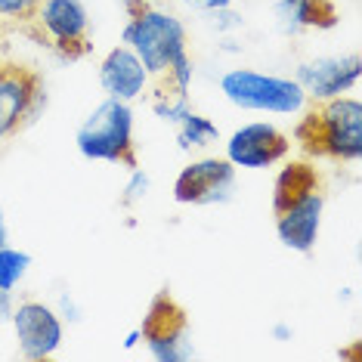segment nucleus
Returning <instances> with one entry per match:
<instances>
[{"label":"nucleus","mask_w":362,"mask_h":362,"mask_svg":"<svg viewBox=\"0 0 362 362\" xmlns=\"http://www.w3.org/2000/svg\"><path fill=\"white\" fill-rule=\"evenodd\" d=\"M13 332L19 341V353L25 359H50L56 350L62 347V319L53 307L40 300H22L19 307H13Z\"/></svg>","instance_id":"1a4fd4ad"},{"label":"nucleus","mask_w":362,"mask_h":362,"mask_svg":"<svg viewBox=\"0 0 362 362\" xmlns=\"http://www.w3.org/2000/svg\"><path fill=\"white\" fill-rule=\"evenodd\" d=\"M139 334H143L152 359L158 362H186L195 356L192 334H189V316L168 288L152 298L149 310L143 316V325H139Z\"/></svg>","instance_id":"39448f33"},{"label":"nucleus","mask_w":362,"mask_h":362,"mask_svg":"<svg viewBox=\"0 0 362 362\" xmlns=\"http://www.w3.org/2000/svg\"><path fill=\"white\" fill-rule=\"evenodd\" d=\"M192 75H195V65L189 59V53L177 56L174 62H170V69L164 71L161 78H168V87H174L177 93H189V87H192Z\"/></svg>","instance_id":"6ab92c4d"},{"label":"nucleus","mask_w":362,"mask_h":362,"mask_svg":"<svg viewBox=\"0 0 362 362\" xmlns=\"http://www.w3.org/2000/svg\"><path fill=\"white\" fill-rule=\"evenodd\" d=\"M273 337H276V341H291V337H294V332H291V325H285V322H279V325H273Z\"/></svg>","instance_id":"a878e982"},{"label":"nucleus","mask_w":362,"mask_h":362,"mask_svg":"<svg viewBox=\"0 0 362 362\" xmlns=\"http://www.w3.org/2000/svg\"><path fill=\"white\" fill-rule=\"evenodd\" d=\"M28 267H31V254L16 251V248H10V245H4V248H0V288L13 291V288L25 279Z\"/></svg>","instance_id":"f3484780"},{"label":"nucleus","mask_w":362,"mask_h":362,"mask_svg":"<svg viewBox=\"0 0 362 362\" xmlns=\"http://www.w3.org/2000/svg\"><path fill=\"white\" fill-rule=\"evenodd\" d=\"M10 242V233H6V220H4V208H0V248Z\"/></svg>","instance_id":"cd10ccee"},{"label":"nucleus","mask_w":362,"mask_h":362,"mask_svg":"<svg viewBox=\"0 0 362 362\" xmlns=\"http://www.w3.org/2000/svg\"><path fill=\"white\" fill-rule=\"evenodd\" d=\"M78 149L90 161H109L127 170L139 168L130 105L121 100H112V96L96 105L78 130Z\"/></svg>","instance_id":"f03ea898"},{"label":"nucleus","mask_w":362,"mask_h":362,"mask_svg":"<svg viewBox=\"0 0 362 362\" xmlns=\"http://www.w3.org/2000/svg\"><path fill=\"white\" fill-rule=\"evenodd\" d=\"M152 109L161 121L180 124V118L189 112V93H177L174 87H161L158 96H155V103H152Z\"/></svg>","instance_id":"a211bd4d"},{"label":"nucleus","mask_w":362,"mask_h":362,"mask_svg":"<svg viewBox=\"0 0 362 362\" xmlns=\"http://www.w3.org/2000/svg\"><path fill=\"white\" fill-rule=\"evenodd\" d=\"M211 19H214V28L220 31V35H229V31H235V28H242L245 25V19L238 13H233V6H223V10H214L208 13Z\"/></svg>","instance_id":"4be33fe9"},{"label":"nucleus","mask_w":362,"mask_h":362,"mask_svg":"<svg viewBox=\"0 0 362 362\" xmlns=\"http://www.w3.org/2000/svg\"><path fill=\"white\" fill-rule=\"evenodd\" d=\"M37 22L62 59L75 62L90 53V19L81 0H44L37 10Z\"/></svg>","instance_id":"6e6552de"},{"label":"nucleus","mask_w":362,"mask_h":362,"mask_svg":"<svg viewBox=\"0 0 362 362\" xmlns=\"http://www.w3.org/2000/svg\"><path fill=\"white\" fill-rule=\"evenodd\" d=\"M220 139V130L217 124H214L211 118H204V115H195L192 109H189L183 118H180L177 124V143L180 149H204V146L217 143Z\"/></svg>","instance_id":"dca6fc26"},{"label":"nucleus","mask_w":362,"mask_h":362,"mask_svg":"<svg viewBox=\"0 0 362 362\" xmlns=\"http://www.w3.org/2000/svg\"><path fill=\"white\" fill-rule=\"evenodd\" d=\"M223 96L238 109L248 112H273V115H298L307 105V93L294 78L263 75L254 69H233L220 78Z\"/></svg>","instance_id":"20e7f679"},{"label":"nucleus","mask_w":362,"mask_h":362,"mask_svg":"<svg viewBox=\"0 0 362 362\" xmlns=\"http://www.w3.org/2000/svg\"><path fill=\"white\" fill-rule=\"evenodd\" d=\"M44 0H0V16L16 22H31L37 19V10Z\"/></svg>","instance_id":"aec40b11"},{"label":"nucleus","mask_w":362,"mask_h":362,"mask_svg":"<svg viewBox=\"0 0 362 362\" xmlns=\"http://www.w3.org/2000/svg\"><path fill=\"white\" fill-rule=\"evenodd\" d=\"M316 189H322V177H319L316 164H310V161L285 164L273 183V214H279L294 202H300L303 195L316 192Z\"/></svg>","instance_id":"2eb2a0df"},{"label":"nucleus","mask_w":362,"mask_h":362,"mask_svg":"<svg viewBox=\"0 0 362 362\" xmlns=\"http://www.w3.org/2000/svg\"><path fill=\"white\" fill-rule=\"evenodd\" d=\"M149 189H152L149 174H146V170H139V168H134V170H130L127 186H124V204H134L139 199H146V195H149Z\"/></svg>","instance_id":"412c9836"},{"label":"nucleus","mask_w":362,"mask_h":362,"mask_svg":"<svg viewBox=\"0 0 362 362\" xmlns=\"http://www.w3.org/2000/svg\"><path fill=\"white\" fill-rule=\"evenodd\" d=\"M121 40L139 56L149 75H164L177 56L186 53V25L170 13L143 4L127 13V25Z\"/></svg>","instance_id":"7ed1b4c3"},{"label":"nucleus","mask_w":362,"mask_h":362,"mask_svg":"<svg viewBox=\"0 0 362 362\" xmlns=\"http://www.w3.org/2000/svg\"><path fill=\"white\" fill-rule=\"evenodd\" d=\"M235 192V168L226 158L189 161L174 180V199L180 204H226Z\"/></svg>","instance_id":"0eeeda50"},{"label":"nucleus","mask_w":362,"mask_h":362,"mask_svg":"<svg viewBox=\"0 0 362 362\" xmlns=\"http://www.w3.org/2000/svg\"><path fill=\"white\" fill-rule=\"evenodd\" d=\"M47 109V90L37 71L25 65H0V143L35 124Z\"/></svg>","instance_id":"423d86ee"},{"label":"nucleus","mask_w":362,"mask_h":362,"mask_svg":"<svg viewBox=\"0 0 362 362\" xmlns=\"http://www.w3.org/2000/svg\"><path fill=\"white\" fill-rule=\"evenodd\" d=\"M322 211H325V192L316 189V192L303 195L300 202L288 204L276 214V233L279 242L285 245L288 251L298 254H310L319 242V229H322Z\"/></svg>","instance_id":"f8f14e48"},{"label":"nucleus","mask_w":362,"mask_h":362,"mask_svg":"<svg viewBox=\"0 0 362 362\" xmlns=\"http://www.w3.org/2000/svg\"><path fill=\"white\" fill-rule=\"evenodd\" d=\"M294 139L310 158L353 164L362 158V103L353 96L316 103L294 124Z\"/></svg>","instance_id":"f257e3e1"},{"label":"nucleus","mask_w":362,"mask_h":362,"mask_svg":"<svg viewBox=\"0 0 362 362\" xmlns=\"http://www.w3.org/2000/svg\"><path fill=\"white\" fill-rule=\"evenodd\" d=\"M359 75H362V59L356 53H347V56H319V59L300 62L294 81L307 93V100L325 103L334 100V96L350 93L356 87Z\"/></svg>","instance_id":"9b49d317"},{"label":"nucleus","mask_w":362,"mask_h":362,"mask_svg":"<svg viewBox=\"0 0 362 362\" xmlns=\"http://www.w3.org/2000/svg\"><path fill=\"white\" fill-rule=\"evenodd\" d=\"M189 6H195L199 13H214V10H223V6H233V0H186Z\"/></svg>","instance_id":"b1692460"},{"label":"nucleus","mask_w":362,"mask_h":362,"mask_svg":"<svg viewBox=\"0 0 362 362\" xmlns=\"http://www.w3.org/2000/svg\"><path fill=\"white\" fill-rule=\"evenodd\" d=\"M100 84L112 100L130 103L149 84V71H146V65L139 62V56L127 44H118L105 53L100 65Z\"/></svg>","instance_id":"ddd939ff"},{"label":"nucleus","mask_w":362,"mask_h":362,"mask_svg":"<svg viewBox=\"0 0 362 362\" xmlns=\"http://www.w3.org/2000/svg\"><path fill=\"white\" fill-rule=\"evenodd\" d=\"M59 319H69V322H78L81 319V310L71 294H59Z\"/></svg>","instance_id":"5701e85b"},{"label":"nucleus","mask_w":362,"mask_h":362,"mask_svg":"<svg viewBox=\"0 0 362 362\" xmlns=\"http://www.w3.org/2000/svg\"><path fill=\"white\" fill-rule=\"evenodd\" d=\"M238 50V47L233 44V40H223V53H235Z\"/></svg>","instance_id":"c85d7f7f"},{"label":"nucleus","mask_w":362,"mask_h":362,"mask_svg":"<svg viewBox=\"0 0 362 362\" xmlns=\"http://www.w3.org/2000/svg\"><path fill=\"white\" fill-rule=\"evenodd\" d=\"M273 13L285 35H300L307 28L328 31L341 19L332 0H276Z\"/></svg>","instance_id":"4468645a"},{"label":"nucleus","mask_w":362,"mask_h":362,"mask_svg":"<svg viewBox=\"0 0 362 362\" xmlns=\"http://www.w3.org/2000/svg\"><path fill=\"white\" fill-rule=\"evenodd\" d=\"M13 291H6V288H0V322H10L13 316Z\"/></svg>","instance_id":"393cba45"},{"label":"nucleus","mask_w":362,"mask_h":362,"mask_svg":"<svg viewBox=\"0 0 362 362\" xmlns=\"http://www.w3.org/2000/svg\"><path fill=\"white\" fill-rule=\"evenodd\" d=\"M288 152H291V139L276 124H267V121H254V124L238 127L226 143V161L233 168H248V170L273 168V164L288 158Z\"/></svg>","instance_id":"9d476101"},{"label":"nucleus","mask_w":362,"mask_h":362,"mask_svg":"<svg viewBox=\"0 0 362 362\" xmlns=\"http://www.w3.org/2000/svg\"><path fill=\"white\" fill-rule=\"evenodd\" d=\"M139 341H143V334H139V328H134V332H130V334H127L124 347H127V350H134V347H136V344H139Z\"/></svg>","instance_id":"bb28decb"}]
</instances>
